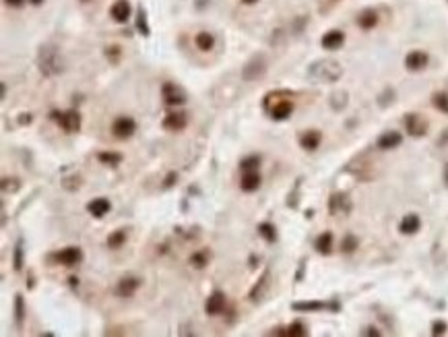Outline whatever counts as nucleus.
<instances>
[{"instance_id":"1","label":"nucleus","mask_w":448,"mask_h":337,"mask_svg":"<svg viewBox=\"0 0 448 337\" xmlns=\"http://www.w3.org/2000/svg\"><path fill=\"white\" fill-rule=\"evenodd\" d=\"M37 62H39V71L44 77H56L58 73H62V56H60L58 48H54V46H41Z\"/></svg>"},{"instance_id":"2","label":"nucleus","mask_w":448,"mask_h":337,"mask_svg":"<svg viewBox=\"0 0 448 337\" xmlns=\"http://www.w3.org/2000/svg\"><path fill=\"white\" fill-rule=\"evenodd\" d=\"M310 75L314 79H318V81H323V83H333V81H337L343 75V68L335 60H323V62L312 64Z\"/></svg>"},{"instance_id":"3","label":"nucleus","mask_w":448,"mask_h":337,"mask_svg":"<svg viewBox=\"0 0 448 337\" xmlns=\"http://www.w3.org/2000/svg\"><path fill=\"white\" fill-rule=\"evenodd\" d=\"M50 116L64 133H79L81 131V114L77 110H64V112L54 110Z\"/></svg>"},{"instance_id":"4","label":"nucleus","mask_w":448,"mask_h":337,"mask_svg":"<svg viewBox=\"0 0 448 337\" xmlns=\"http://www.w3.org/2000/svg\"><path fill=\"white\" fill-rule=\"evenodd\" d=\"M161 97H163V102L167 104V106H184L186 102H188V95H186V91L182 89L180 85H176V83H172V81H167V83H163L161 85Z\"/></svg>"},{"instance_id":"5","label":"nucleus","mask_w":448,"mask_h":337,"mask_svg":"<svg viewBox=\"0 0 448 337\" xmlns=\"http://www.w3.org/2000/svg\"><path fill=\"white\" fill-rule=\"evenodd\" d=\"M52 261H56L58 265H64V267H75L83 261V250L79 246H66L58 252H54V255L50 257Z\"/></svg>"},{"instance_id":"6","label":"nucleus","mask_w":448,"mask_h":337,"mask_svg":"<svg viewBox=\"0 0 448 337\" xmlns=\"http://www.w3.org/2000/svg\"><path fill=\"white\" fill-rule=\"evenodd\" d=\"M161 126L165 131H172V133H178V131H184L188 126V112H182V110H174V112H167Z\"/></svg>"},{"instance_id":"7","label":"nucleus","mask_w":448,"mask_h":337,"mask_svg":"<svg viewBox=\"0 0 448 337\" xmlns=\"http://www.w3.org/2000/svg\"><path fill=\"white\" fill-rule=\"evenodd\" d=\"M136 131V122L130 118V116H120L114 120V124H112V135H114L116 139H122V141H126V139H130Z\"/></svg>"},{"instance_id":"8","label":"nucleus","mask_w":448,"mask_h":337,"mask_svg":"<svg viewBox=\"0 0 448 337\" xmlns=\"http://www.w3.org/2000/svg\"><path fill=\"white\" fill-rule=\"evenodd\" d=\"M267 71V64H264V58L262 56H254L248 64H244L242 68V77L246 81H256L258 77H262V73Z\"/></svg>"},{"instance_id":"9","label":"nucleus","mask_w":448,"mask_h":337,"mask_svg":"<svg viewBox=\"0 0 448 337\" xmlns=\"http://www.w3.org/2000/svg\"><path fill=\"white\" fill-rule=\"evenodd\" d=\"M264 110L269 112L271 120L281 122V120H287L293 114V104L289 100H279V102H275V106H269V108H264Z\"/></svg>"},{"instance_id":"10","label":"nucleus","mask_w":448,"mask_h":337,"mask_svg":"<svg viewBox=\"0 0 448 337\" xmlns=\"http://www.w3.org/2000/svg\"><path fill=\"white\" fill-rule=\"evenodd\" d=\"M225 304H227L225 294L217 290V292H213L211 296L207 298V302H205V313L211 315V317H217V315H221L223 311H225Z\"/></svg>"},{"instance_id":"11","label":"nucleus","mask_w":448,"mask_h":337,"mask_svg":"<svg viewBox=\"0 0 448 337\" xmlns=\"http://www.w3.org/2000/svg\"><path fill=\"white\" fill-rule=\"evenodd\" d=\"M141 279L138 277H134V275H126V277H122L120 282H118V288H116V294L120 298H132L134 296V292L141 288Z\"/></svg>"},{"instance_id":"12","label":"nucleus","mask_w":448,"mask_h":337,"mask_svg":"<svg viewBox=\"0 0 448 337\" xmlns=\"http://www.w3.org/2000/svg\"><path fill=\"white\" fill-rule=\"evenodd\" d=\"M405 126H407V133L413 137H424L428 131V122L419 114H409L405 118Z\"/></svg>"},{"instance_id":"13","label":"nucleus","mask_w":448,"mask_h":337,"mask_svg":"<svg viewBox=\"0 0 448 337\" xmlns=\"http://www.w3.org/2000/svg\"><path fill=\"white\" fill-rule=\"evenodd\" d=\"M110 15L116 23H126L130 19V2L128 0H116L110 8Z\"/></svg>"},{"instance_id":"14","label":"nucleus","mask_w":448,"mask_h":337,"mask_svg":"<svg viewBox=\"0 0 448 337\" xmlns=\"http://www.w3.org/2000/svg\"><path fill=\"white\" fill-rule=\"evenodd\" d=\"M110 209H112V205H110V201L106 199V196H100V199H93V201H89L87 203V211H89V215H93V217H104L106 213H110Z\"/></svg>"},{"instance_id":"15","label":"nucleus","mask_w":448,"mask_h":337,"mask_svg":"<svg viewBox=\"0 0 448 337\" xmlns=\"http://www.w3.org/2000/svg\"><path fill=\"white\" fill-rule=\"evenodd\" d=\"M401 141H403V137H401V133H397V131H388V133H384V135H380L378 137V149H395V147H399L401 145Z\"/></svg>"},{"instance_id":"16","label":"nucleus","mask_w":448,"mask_h":337,"mask_svg":"<svg viewBox=\"0 0 448 337\" xmlns=\"http://www.w3.org/2000/svg\"><path fill=\"white\" fill-rule=\"evenodd\" d=\"M428 64V54L426 52H411L407 54V58H405V66L409 68V71H422V68H426Z\"/></svg>"},{"instance_id":"17","label":"nucleus","mask_w":448,"mask_h":337,"mask_svg":"<svg viewBox=\"0 0 448 337\" xmlns=\"http://www.w3.org/2000/svg\"><path fill=\"white\" fill-rule=\"evenodd\" d=\"M320 141H323V135H320L318 131H306V133L300 137V145H302L306 151H314V149H318Z\"/></svg>"},{"instance_id":"18","label":"nucleus","mask_w":448,"mask_h":337,"mask_svg":"<svg viewBox=\"0 0 448 337\" xmlns=\"http://www.w3.org/2000/svg\"><path fill=\"white\" fill-rule=\"evenodd\" d=\"M240 188L244 192H254L260 188V174L258 172H244L240 180Z\"/></svg>"},{"instance_id":"19","label":"nucleus","mask_w":448,"mask_h":337,"mask_svg":"<svg viewBox=\"0 0 448 337\" xmlns=\"http://www.w3.org/2000/svg\"><path fill=\"white\" fill-rule=\"evenodd\" d=\"M343 41H345L343 31L333 29V31H329V33L323 37V48H327V50H339V48L343 46Z\"/></svg>"},{"instance_id":"20","label":"nucleus","mask_w":448,"mask_h":337,"mask_svg":"<svg viewBox=\"0 0 448 337\" xmlns=\"http://www.w3.org/2000/svg\"><path fill=\"white\" fill-rule=\"evenodd\" d=\"M188 261H190V265L194 267V269H205V267L209 265V261H211V250L203 248V250L192 252Z\"/></svg>"},{"instance_id":"21","label":"nucleus","mask_w":448,"mask_h":337,"mask_svg":"<svg viewBox=\"0 0 448 337\" xmlns=\"http://www.w3.org/2000/svg\"><path fill=\"white\" fill-rule=\"evenodd\" d=\"M419 228H422V221H419V217H417L415 213L405 215L403 221H401V226H399V230H401L403 234H415Z\"/></svg>"},{"instance_id":"22","label":"nucleus","mask_w":448,"mask_h":337,"mask_svg":"<svg viewBox=\"0 0 448 337\" xmlns=\"http://www.w3.org/2000/svg\"><path fill=\"white\" fill-rule=\"evenodd\" d=\"M267 286H269V271H264L262 277L258 279V284L252 288V292H250V300H252V302H260L264 290H267Z\"/></svg>"},{"instance_id":"23","label":"nucleus","mask_w":448,"mask_h":337,"mask_svg":"<svg viewBox=\"0 0 448 337\" xmlns=\"http://www.w3.org/2000/svg\"><path fill=\"white\" fill-rule=\"evenodd\" d=\"M314 246H316V250L320 252V255H331V250H333V234H331V232L320 234V236L316 238Z\"/></svg>"},{"instance_id":"24","label":"nucleus","mask_w":448,"mask_h":337,"mask_svg":"<svg viewBox=\"0 0 448 337\" xmlns=\"http://www.w3.org/2000/svg\"><path fill=\"white\" fill-rule=\"evenodd\" d=\"M291 308L298 313H316V311H325L327 304L318 302V300H314V302H293Z\"/></svg>"},{"instance_id":"25","label":"nucleus","mask_w":448,"mask_h":337,"mask_svg":"<svg viewBox=\"0 0 448 337\" xmlns=\"http://www.w3.org/2000/svg\"><path fill=\"white\" fill-rule=\"evenodd\" d=\"M258 236L262 238L264 242H269V244H273L275 240H277V230H275V226L273 223H269V221H264V223H258Z\"/></svg>"},{"instance_id":"26","label":"nucleus","mask_w":448,"mask_h":337,"mask_svg":"<svg viewBox=\"0 0 448 337\" xmlns=\"http://www.w3.org/2000/svg\"><path fill=\"white\" fill-rule=\"evenodd\" d=\"M126 240H128V234H126V230H114V232L108 236V246L116 250V248L124 246Z\"/></svg>"},{"instance_id":"27","label":"nucleus","mask_w":448,"mask_h":337,"mask_svg":"<svg viewBox=\"0 0 448 337\" xmlns=\"http://www.w3.org/2000/svg\"><path fill=\"white\" fill-rule=\"evenodd\" d=\"M97 160L106 166H118V164H122L124 156L118 151H102V153H97Z\"/></svg>"},{"instance_id":"28","label":"nucleus","mask_w":448,"mask_h":337,"mask_svg":"<svg viewBox=\"0 0 448 337\" xmlns=\"http://www.w3.org/2000/svg\"><path fill=\"white\" fill-rule=\"evenodd\" d=\"M194 41H197V48H199V50H203V52H209V50H211V48L215 46V37H213L211 33H209V31H201Z\"/></svg>"},{"instance_id":"29","label":"nucleus","mask_w":448,"mask_h":337,"mask_svg":"<svg viewBox=\"0 0 448 337\" xmlns=\"http://www.w3.org/2000/svg\"><path fill=\"white\" fill-rule=\"evenodd\" d=\"M357 23H359L361 29H372V27L378 23V15L374 10H363L361 15L357 17Z\"/></svg>"},{"instance_id":"30","label":"nucleus","mask_w":448,"mask_h":337,"mask_svg":"<svg viewBox=\"0 0 448 337\" xmlns=\"http://www.w3.org/2000/svg\"><path fill=\"white\" fill-rule=\"evenodd\" d=\"M277 335H287V337H304L308 335V329L302 325V323H291V325L285 331H273Z\"/></svg>"},{"instance_id":"31","label":"nucleus","mask_w":448,"mask_h":337,"mask_svg":"<svg viewBox=\"0 0 448 337\" xmlns=\"http://www.w3.org/2000/svg\"><path fill=\"white\" fill-rule=\"evenodd\" d=\"M23 321H25V300L21 294H17L15 296V325L23 327Z\"/></svg>"},{"instance_id":"32","label":"nucleus","mask_w":448,"mask_h":337,"mask_svg":"<svg viewBox=\"0 0 448 337\" xmlns=\"http://www.w3.org/2000/svg\"><path fill=\"white\" fill-rule=\"evenodd\" d=\"M260 166V156H248L240 162V170L242 172H256Z\"/></svg>"},{"instance_id":"33","label":"nucleus","mask_w":448,"mask_h":337,"mask_svg":"<svg viewBox=\"0 0 448 337\" xmlns=\"http://www.w3.org/2000/svg\"><path fill=\"white\" fill-rule=\"evenodd\" d=\"M23 263H25V257H23V240H17L15 252H12V267H15V271H21L23 269Z\"/></svg>"},{"instance_id":"34","label":"nucleus","mask_w":448,"mask_h":337,"mask_svg":"<svg viewBox=\"0 0 448 337\" xmlns=\"http://www.w3.org/2000/svg\"><path fill=\"white\" fill-rule=\"evenodd\" d=\"M434 106H436L440 112H444V114H448V93H436L432 97Z\"/></svg>"},{"instance_id":"35","label":"nucleus","mask_w":448,"mask_h":337,"mask_svg":"<svg viewBox=\"0 0 448 337\" xmlns=\"http://www.w3.org/2000/svg\"><path fill=\"white\" fill-rule=\"evenodd\" d=\"M136 27H138V31H141L143 35H149V25H147V17H145V10L143 8H138V12H136Z\"/></svg>"},{"instance_id":"36","label":"nucleus","mask_w":448,"mask_h":337,"mask_svg":"<svg viewBox=\"0 0 448 337\" xmlns=\"http://www.w3.org/2000/svg\"><path fill=\"white\" fill-rule=\"evenodd\" d=\"M21 188V182L17 178H2V190L4 192H17Z\"/></svg>"},{"instance_id":"37","label":"nucleus","mask_w":448,"mask_h":337,"mask_svg":"<svg viewBox=\"0 0 448 337\" xmlns=\"http://www.w3.org/2000/svg\"><path fill=\"white\" fill-rule=\"evenodd\" d=\"M355 248H357V238H355V236H347L345 240H343L341 250H343V252H353Z\"/></svg>"},{"instance_id":"38","label":"nucleus","mask_w":448,"mask_h":337,"mask_svg":"<svg viewBox=\"0 0 448 337\" xmlns=\"http://www.w3.org/2000/svg\"><path fill=\"white\" fill-rule=\"evenodd\" d=\"M176 182H178V174H176V172H170V174L165 176V180H163V184H161V186H163V188H172Z\"/></svg>"},{"instance_id":"39","label":"nucleus","mask_w":448,"mask_h":337,"mask_svg":"<svg viewBox=\"0 0 448 337\" xmlns=\"http://www.w3.org/2000/svg\"><path fill=\"white\" fill-rule=\"evenodd\" d=\"M106 54H108V58H112V62H118V56H120V48H118V46H110Z\"/></svg>"},{"instance_id":"40","label":"nucleus","mask_w":448,"mask_h":337,"mask_svg":"<svg viewBox=\"0 0 448 337\" xmlns=\"http://www.w3.org/2000/svg\"><path fill=\"white\" fill-rule=\"evenodd\" d=\"M444 331H446V323H442V321H436V323H434L432 335H442Z\"/></svg>"},{"instance_id":"41","label":"nucleus","mask_w":448,"mask_h":337,"mask_svg":"<svg viewBox=\"0 0 448 337\" xmlns=\"http://www.w3.org/2000/svg\"><path fill=\"white\" fill-rule=\"evenodd\" d=\"M4 2H6L8 6H23L25 0H4Z\"/></svg>"},{"instance_id":"42","label":"nucleus","mask_w":448,"mask_h":337,"mask_svg":"<svg viewBox=\"0 0 448 337\" xmlns=\"http://www.w3.org/2000/svg\"><path fill=\"white\" fill-rule=\"evenodd\" d=\"M31 122V114H23L19 116V124H29Z\"/></svg>"},{"instance_id":"43","label":"nucleus","mask_w":448,"mask_h":337,"mask_svg":"<svg viewBox=\"0 0 448 337\" xmlns=\"http://www.w3.org/2000/svg\"><path fill=\"white\" fill-rule=\"evenodd\" d=\"M68 279H71V284H73V286H79V279H77V277H68Z\"/></svg>"},{"instance_id":"44","label":"nucleus","mask_w":448,"mask_h":337,"mask_svg":"<svg viewBox=\"0 0 448 337\" xmlns=\"http://www.w3.org/2000/svg\"><path fill=\"white\" fill-rule=\"evenodd\" d=\"M242 2H246V4H254L256 0H242Z\"/></svg>"},{"instance_id":"45","label":"nucleus","mask_w":448,"mask_h":337,"mask_svg":"<svg viewBox=\"0 0 448 337\" xmlns=\"http://www.w3.org/2000/svg\"><path fill=\"white\" fill-rule=\"evenodd\" d=\"M29 2H33V4H41V2H44V0H29Z\"/></svg>"},{"instance_id":"46","label":"nucleus","mask_w":448,"mask_h":337,"mask_svg":"<svg viewBox=\"0 0 448 337\" xmlns=\"http://www.w3.org/2000/svg\"><path fill=\"white\" fill-rule=\"evenodd\" d=\"M81 2H87V0H81Z\"/></svg>"}]
</instances>
